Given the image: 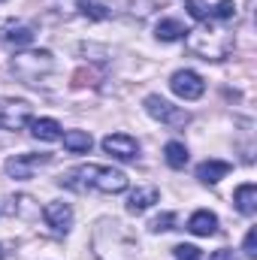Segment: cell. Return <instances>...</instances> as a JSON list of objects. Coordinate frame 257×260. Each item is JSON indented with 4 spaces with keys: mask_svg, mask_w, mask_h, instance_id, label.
Masks as SVG:
<instances>
[{
    "mask_svg": "<svg viewBox=\"0 0 257 260\" xmlns=\"http://www.w3.org/2000/svg\"><path fill=\"white\" fill-rule=\"evenodd\" d=\"M61 185L73 188V191H100V194H121L127 191V176L121 170L103 167V164H82L76 170H70L61 176Z\"/></svg>",
    "mask_w": 257,
    "mask_h": 260,
    "instance_id": "6da1fadb",
    "label": "cell"
},
{
    "mask_svg": "<svg viewBox=\"0 0 257 260\" xmlns=\"http://www.w3.org/2000/svg\"><path fill=\"white\" fill-rule=\"evenodd\" d=\"M142 106H145V112H148L151 118L164 121L167 127H185V124L191 121V115H188L182 106H173V103H170V100H164L160 94H148Z\"/></svg>",
    "mask_w": 257,
    "mask_h": 260,
    "instance_id": "7a4b0ae2",
    "label": "cell"
},
{
    "mask_svg": "<svg viewBox=\"0 0 257 260\" xmlns=\"http://www.w3.org/2000/svg\"><path fill=\"white\" fill-rule=\"evenodd\" d=\"M170 91H173L176 97H182V100H200L203 91H206V82H203V76L194 73V70H179V73H173V79H170Z\"/></svg>",
    "mask_w": 257,
    "mask_h": 260,
    "instance_id": "3957f363",
    "label": "cell"
},
{
    "mask_svg": "<svg viewBox=\"0 0 257 260\" xmlns=\"http://www.w3.org/2000/svg\"><path fill=\"white\" fill-rule=\"evenodd\" d=\"M49 160H52V154H15V157L6 160V173H9L12 179H18V182H27V179H34V173H37L40 167H46Z\"/></svg>",
    "mask_w": 257,
    "mask_h": 260,
    "instance_id": "277c9868",
    "label": "cell"
},
{
    "mask_svg": "<svg viewBox=\"0 0 257 260\" xmlns=\"http://www.w3.org/2000/svg\"><path fill=\"white\" fill-rule=\"evenodd\" d=\"M30 124V106L21 100H0V130H21Z\"/></svg>",
    "mask_w": 257,
    "mask_h": 260,
    "instance_id": "5b68a950",
    "label": "cell"
},
{
    "mask_svg": "<svg viewBox=\"0 0 257 260\" xmlns=\"http://www.w3.org/2000/svg\"><path fill=\"white\" fill-rule=\"evenodd\" d=\"M103 151L118 157V160H133L139 154V142L133 136H127V133H109L103 139Z\"/></svg>",
    "mask_w": 257,
    "mask_h": 260,
    "instance_id": "8992f818",
    "label": "cell"
},
{
    "mask_svg": "<svg viewBox=\"0 0 257 260\" xmlns=\"http://www.w3.org/2000/svg\"><path fill=\"white\" fill-rule=\"evenodd\" d=\"M43 218H46V224H49L55 233H67V230L73 227V209H70V203H64V200L46 203Z\"/></svg>",
    "mask_w": 257,
    "mask_h": 260,
    "instance_id": "52a82bcc",
    "label": "cell"
},
{
    "mask_svg": "<svg viewBox=\"0 0 257 260\" xmlns=\"http://www.w3.org/2000/svg\"><path fill=\"white\" fill-rule=\"evenodd\" d=\"M230 164L227 160H218V157H209V160H203L200 167H197V179L200 182H206V185H215V182H221L224 176H230Z\"/></svg>",
    "mask_w": 257,
    "mask_h": 260,
    "instance_id": "ba28073f",
    "label": "cell"
},
{
    "mask_svg": "<svg viewBox=\"0 0 257 260\" xmlns=\"http://www.w3.org/2000/svg\"><path fill=\"white\" fill-rule=\"evenodd\" d=\"M188 230H191L194 236H215V233H218V218H215V212L197 209L191 218H188Z\"/></svg>",
    "mask_w": 257,
    "mask_h": 260,
    "instance_id": "9c48e42d",
    "label": "cell"
},
{
    "mask_svg": "<svg viewBox=\"0 0 257 260\" xmlns=\"http://www.w3.org/2000/svg\"><path fill=\"white\" fill-rule=\"evenodd\" d=\"M191 30L182 24V21H176V18H160L157 24H154V37L160 40V43H179V40H185Z\"/></svg>",
    "mask_w": 257,
    "mask_h": 260,
    "instance_id": "30bf717a",
    "label": "cell"
},
{
    "mask_svg": "<svg viewBox=\"0 0 257 260\" xmlns=\"http://www.w3.org/2000/svg\"><path fill=\"white\" fill-rule=\"evenodd\" d=\"M157 200H160L157 188H136V191L127 197V212L130 215H142V212H148Z\"/></svg>",
    "mask_w": 257,
    "mask_h": 260,
    "instance_id": "8fae6325",
    "label": "cell"
},
{
    "mask_svg": "<svg viewBox=\"0 0 257 260\" xmlns=\"http://www.w3.org/2000/svg\"><path fill=\"white\" fill-rule=\"evenodd\" d=\"M30 133L40 142H58L64 136V130H61V124L55 118H30Z\"/></svg>",
    "mask_w": 257,
    "mask_h": 260,
    "instance_id": "7c38bea8",
    "label": "cell"
},
{
    "mask_svg": "<svg viewBox=\"0 0 257 260\" xmlns=\"http://www.w3.org/2000/svg\"><path fill=\"white\" fill-rule=\"evenodd\" d=\"M233 203L242 215H254L257 212V185L254 182H245L233 191Z\"/></svg>",
    "mask_w": 257,
    "mask_h": 260,
    "instance_id": "4fadbf2b",
    "label": "cell"
},
{
    "mask_svg": "<svg viewBox=\"0 0 257 260\" xmlns=\"http://www.w3.org/2000/svg\"><path fill=\"white\" fill-rule=\"evenodd\" d=\"M61 139H64V148L70 154H88L91 145H94V139H91L88 130H67Z\"/></svg>",
    "mask_w": 257,
    "mask_h": 260,
    "instance_id": "5bb4252c",
    "label": "cell"
},
{
    "mask_svg": "<svg viewBox=\"0 0 257 260\" xmlns=\"http://www.w3.org/2000/svg\"><path fill=\"white\" fill-rule=\"evenodd\" d=\"M164 157H167V164L173 167V170H185L188 167V148L182 145V142H167V148H164Z\"/></svg>",
    "mask_w": 257,
    "mask_h": 260,
    "instance_id": "9a60e30c",
    "label": "cell"
},
{
    "mask_svg": "<svg viewBox=\"0 0 257 260\" xmlns=\"http://www.w3.org/2000/svg\"><path fill=\"white\" fill-rule=\"evenodd\" d=\"M6 43H9V46H30V43H34V30H30V27H24V24L9 27Z\"/></svg>",
    "mask_w": 257,
    "mask_h": 260,
    "instance_id": "2e32d148",
    "label": "cell"
},
{
    "mask_svg": "<svg viewBox=\"0 0 257 260\" xmlns=\"http://www.w3.org/2000/svg\"><path fill=\"white\" fill-rule=\"evenodd\" d=\"M185 9H188V15H191V18H197V21H206V18L212 15L209 0H188V3H185Z\"/></svg>",
    "mask_w": 257,
    "mask_h": 260,
    "instance_id": "e0dca14e",
    "label": "cell"
},
{
    "mask_svg": "<svg viewBox=\"0 0 257 260\" xmlns=\"http://www.w3.org/2000/svg\"><path fill=\"white\" fill-rule=\"evenodd\" d=\"M173 224H176V215L173 212H164V215H157V218L148 221V230L151 233H167V230H173Z\"/></svg>",
    "mask_w": 257,
    "mask_h": 260,
    "instance_id": "ac0fdd59",
    "label": "cell"
},
{
    "mask_svg": "<svg viewBox=\"0 0 257 260\" xmlns=\"http://www.w3.org/2000/svg\"><path fill=\"white\" fill-rule=\"evenodd\" d=\"M212 15L218 21H233L236 18V0H218V6L212 9Z\"/></svg>",
    "mask_w": 257,
    "mask_h": 260,
    "instance_id": "d6986e66",
    "label": "cell"
},
{
    "mask_svg": "<svg viewBox=\"0 0 257 260\" xmlns=\"http://www.w3.org/2000/svg\"><path fill=\"white\" fill-rule=\"evenodd\" d=\"M79 9H82L85 15H91V18H106V15H109L106 6H100L97 0H79Z\"/></svg>",
    "mask_w": 257,
    "mask_h": 260,
    "instance_id": "ffe728a7",
    "label": "cell"
},
{
    "mask_svg": "<svg viewBox=\"0 0 257 260\" xmlns=\"http://www.w3.org/2000/svg\"><path fill=\"white\" fill-rule=\"evenodd\" d=\"M173 254H176V260H203V251L197 248V245H176L173 248Z\"/></svg>",
    "mask_w": 257,
    "mask_h": 260,
    "instance_id": "44dd1931",
    "label": "cell"
},
{
    "mask_svg": "<svg viewBox=\"0 0 257 260\" xmlns=\"http://www.w3.org/2000/svg\"><path fill=\"white\" fill-rule=\"evenodd\" d=\"M242 251H245V257H248V260H254V257H257V230H254V227H251V230L245 233Z\"/></svg>",
    "mask_w": 257,
    "mask_h": 260,
    "instance_id": "7402d4cb",
    "label": "cell"
},
{
    "mask_svg": "<svg viewBox=\"0 0 257 260\" xmlns=\"http://www.w3.org/2000/svg\"><path fill=\"white\" fill-rule=\"evenodd\" d=\"M209 260H239V257H236L230 248H218V251H212V254H209Z\"/></svg>",
    "mask_w": 257,
    "mask_h": 260,
    "instance_id": "603a6c76",
    "label": "cell"
}]
</instances>
